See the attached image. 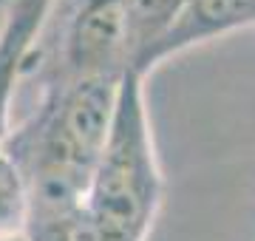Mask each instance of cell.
<instances>
[{
  "mask_svg": "<svg viewBox=\"0 0 255 241\" xmlns=\"http://www.w3.org/2000/svg\"><path fill=\"white\" fill-rule=\"evenodd\" d=\"M119 83L46 85L31 111L9 128L3 148L26 176L28 216L82 207L108 142Z\"/></svg>",
  "mask_w": 255,
  "mask_h": 241,
  "instance_id": "1",
  "label": "cell"
},
{
  "mask_svg": "<svg viewBox=\"0 0 255 241\" xmlns=\"http://www.w3.org/2000/svg\"><path fill=\"white\" fill-rule=\"evenodd\" d=\"M162 196L164 179L147 111L145 77L128 71L119 83L105 150L82 199L91 241H147Z\"/></svg>",
  "mask_w": 255,
  "mask_h": 241,
  "instance_id": "2",
  "label": "cell"
},
{
  "mask_svg": "<svg viewBox=\"0 0 255 241\" xmlns=\"http://www.w3.org/2000/svg\"><path fill=\"white\" fill-rule=\"evenodd\" d=\"M128 71L125 0H57L23 83L34 85V91L94 80L119 83Z\"/></svg>",
  "mask_w": 255,
  "mask_h": 241,
  "instance_id": "3",
  "label": "cell"
},
{
  "mask_svg": "<svg viewBox=\"0 0 255 241\" xmlns=\"http://www.w3.org/2000/svg\"><path fill=\"white\" fill-rule=\"evenodd\" d=\"M57 0H9L0 23V142L11 128V108Z\"/></svg>",
  "mask_w": 255,
  "mask_h": 241,
  "instance_id": "4",
  "label": "cell"
},
{
  "mask_svg": "<svg viewBox=\"0 0 255 241\" xmlns=\"http://www.w3.org/2000/svg\"><path fill=\"white\" fill-rule=\"evenodd\" d=\"M253 23L255 0H187L173 28L167 31V37L153 51L147 71H153L162 60L179 54L184 48H193L213 37L230 34L236 28L253 26Z\"/></svg>",
  "mask_w": 255,
  "mask_h": 241,
  "instance_id": "5",
  "label": "cell"
},
{
  "mask_svg": "<svg viewBox=\"0 0 255 241\" xmlns=\"http://www.w3.org/2000/svg\"><path fill=\"white\" fill-rule=\"evenodd\" d=\"M187 0H125L128 37H130V71L147 77L150 57L179 20Z\"/></svg>",
  "mask_w": 255,
  "mask_h": 241,
  "instance_id": "6",
  "label": "cell"
},
{
  "mask_svg": "<svg viewBox=\"0 0 255 241\" xmlns=\"http://www.w3.org/2000/svg\"><path fill=\"white\" fill-rule=\"evenodd\" d=\"M28 224L26 176L0 142V241L23 239Z\"/></svg>",
  "mask_w": 255,
  "mask_h": 241,
  "instance_id": "7",
  "label": "cell"
},
{
  "mask_svg": "<svg viewBox=\"0 0 255 241\" xmlns=\"http://www.w3.org/2000/svg\"><path fill=\"white\" fill-rule=\"evenodd\" d=\"M23 241H91L82 207L60 213H31Z\"/></svg>",
  "mask_w": 255,
  "mask_h": 241,
  "instance_id": "8",
  "label": "cell"
},
{
  "mask_svg": "<svg viewBox=\"0 0 255 241\" xmlns=\"http://www.w3.org/2000/svg\"><path fill=\"white\" fill-rule=\"evenodd\" d=\"M6 3H9V0H0V9H6Z\"/></svg>",
  "mask_w": 255,
  "mask_h": 241,
  "instance_id": "9",
  "label": "cell"
}]
</instances>
